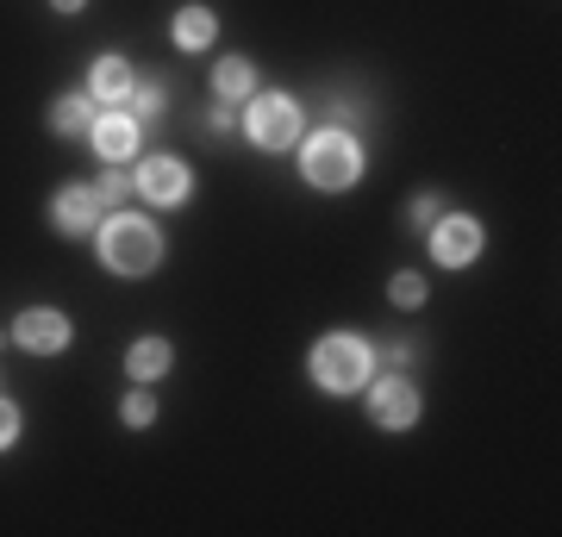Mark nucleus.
<instances>
[{"label": "nucleus", "instance_id": "obj_1", "mask_svg": "<svg viewBox=\"0 0 562 537\" xmlns=\"http://www.w3.org/2000/svg\"><path fill=\"white\" fill-rule=\"evenodd\" d=\"M101 262L113 276H150L162 262V232L144 213H106L101 220Z\"/></svg>", "mask_w": 562, "mask_h": 537}, {"label": "nucleus", "instance_id": "obj_2", "mask_svg": "<svg viewBox=\"0 0 562 537\" xmlns=\"http://www.w3.org/2000/svg\"><path fill=\"white\" fill-rule=\"evenodd\" d=\"M301 176L313 181V188H325V194H344V188H357L362 181V144L344 132V125H325V132H313L301 150Z\"/></svg>", "mask_w": 562, "mask_h": 537}, {"label": "nucleus", "instance_id": "obj_3", "mask_svg": "<svg viewBox=\"0 0 562 537\" xmlns=\"http://www.w3.org/2000/svg\"><path fill=\"white\" fill-rule=\"evenodd\" d=\"M369 376H375V350L357 332H325L313 344V381H319L325 394H357Z\"/></svg>", "mask_w": 562, "mask_h": 537}, {"label": "nucleus", "instance_id": "obj_4", "mask_svg": "<svg viewBox=\"0 0 562 537\" xmlns=\"http://www.w3.org/2000/svg\"><path fill=\"white\" fill-rule=\"evenodd\" d=\"M244 138L257 144V150H288V144H301V100L294 94L244 100Z\"/></svg>", "mask_w": 562, "mask_h": 537}, {"label": "nucleus", "instance_id": "obj_5", "mask_svg": "<svg viewBox=\"0 0 562 537\" xmlns=\"http://www.w3.org/2000/svg\"><path fill=\"white\" fill-rule=\"evenodd\" d=\"M425 238H431V262L438 269H469V262L482 257V225L469 220V213H438V220L425 225Z\"/></svg>", "mask_w": 562, "mask_h": 537}, {"label": "nucleus", "instance_id": "obj_6", "mask_svg": "<svg viewBox=\"0 0 562 537\" xmlns=\"http://www.w3.org/2000/svg\"><path fill=\"white\" fill-rule=\"evenodd\" d=\"M369 418L382 425V432H406V425H419V388L394 369V376H369Z\"/></svg>", "mask_w": 562, "mask_h": 537}, {"label": "nucleus", "instance_id": "obj_7", "mask_svg": "<svg viewBox=\"0 0 562 537\" xmlns=\"http://www.w3.org/2000/svg\"><path fill=\"white\" fill-rule=\"evenodd\" d=\"M132 194L150 200V206H181V200L194 194V176H188V163L176 157H144L132 169Z\"/></svg>", "mask_w": 562, "mask_h": 537}, {"label": "nucleus", "instance_id": "obj_8", "mask_svg": "<svg viewBox=\"0 0 562 537\" xmlns=\"http://www.w3.org/2000/svg\"><path fill=\"white\" fill-rule=\"evenodd\" d=\"M13 344L32 350V357H57V350H69V318L57 306H25L13 318Z\"/></svg>", "mask_w": 562, "mask_h": 537}, {"label": "nucleus", "instance_id": "obj_9", "mask_svg": "<svg viewBox=\"0 0 562 537\" xmlns=\"http://www.w3.org/2000/svg\"><path fill=\"white\" fill-rule=\"evenodd\" d=\"M101 194H94V181H69L57 200H50V220H57L63 238H81V232H94L101 225Z\"/></svg>", "mask_w": 562, "mask_h": 537}, {"label": "nucleus", "instance_id": "obj_10", "mask_svg": "<svg viewBox=\"0 0 562 537\" xmlns=\"http://www.w3.org/2000/svg\"><path fill=\"white\" fill-rule=\"evenodd\" d=\"M94 150H101L106 163H132V150H138V120L125 113V107H106V113H94Z\"/></svg>", "mask_w": 562, "mask_h": 537}, {"label": "nucleus", "instance_id": "obj_11", "mask_svg": "<svg viewBox=\"0 0 562 537\" xmlns=\"http://www.w3.org/2000/svg\"><path fill=\"white\" fill-rule=\"evenodd\" d=\"M125 94H132V63L125 57H101L88 69V100L94 107H125Z\"/></svg>", "mask_w": 562, "mask_h": 537}, {"label": "nucleus", "instance_id": "obj_12", "mask_svg": "<svg viewBox=\"0 0 562 537\" xmlns=\"http://www.w3.org/2000/svg\"><path fill=\"white\" fill-rule=\"evenodd\" d=\"M94 113H101V107L88 94H63L57 107H50V132H57V138H88V132H94Z\"/></svg>", "mask_w": 562, "mask_h": 537}, {"label": "nucleus", "instance_id": "obj_13", "mask_svg": "<svg viewBox=\"0 0 562 537\" xmlns=\"http://www.w3.org/2000/svg\"><path fill=\"white\" fill-rule=\"evenodd\" d=\"M213 94H220V100H232V107H238V100H250V94H257V69H250L244 57L213 63Z\"/></svg>", "mask_w": 562, "mask_h": 537}, {"label": "nucleus", "instance_id": "obj_14", "mask_svg": "<svg viewBox=\"0 0 562 537\" xmlns=\"http://www.w3.org/2000/svg\"><path fill=\"white\" fill-rule=\"evenodd\" d=\"M169 344L162 338H138L132 350H125V369H132V381H157V376H169Z\"/></svg>", "mask_w": 562, "mask_h": 537}, {"label": "nucleus", "instance_id": "obj_15", "mask_svg": "<svg viewBox=\"0 0 562 537\" xmlns=\"http://www.w3.org/2000/svg\"><path fill=\"white\" fill-rule=\"evenodd\" d=\"M213 32H220V20H213L206 7H181V13H176V44H181V51H206Z\"/></svg>", "mask_w": 562, "mask_h": 537}, {"label": "nucleus", "instance_id": "obj_16", "mask_svg": "<svg viewBox=\"0 0 562 537\" xmlns=\"http://www.w3.org/2000/svg\"><path fill=\"white\" fill-rule=\"evenodd\" d=\"M162 107V76H132V94H125V113H132V120H150V113H157Z\"/></svg>", "mask_w": 562, "mask_h": 537}, {"label": "nucleus", "instance_id": "obj_17", "mask_svg": "<svg viewBox=\"0 0 562 537\" xmlns=\"http://www.w3.org/2000/svg\"><path fill=\"white\" fill-rule=\"evenodd\" d=\"M94 194H101V206H120L125 194H132V169H120V163H106L101 181H94Z\"/></svg>", "mask_w": 562, "mask_h": 537}, {"label": "nucleus", "instance_id": "obj_18", "mask_svg": "<svg viewBox=\"0 0 562 537\" xmlns=\"http://www.w3.org/2000/svg\"><path fill=\"white\" fill-rule=\"evenodd\" d=\"M387 300H394V306H419V300H425V276L401 269V276L387 281Z\"/></svg>", "mask_w": 562, "mask_h": 537}, {"label": "nucleus", "instance_id": "obj_19", "mask_svg": "<svg viewBox=\"0 0 562 537\" xmlns=\"http://www.w3.org/2000/svg\"><path fill=\"white\" fill-rule=\"evenodd\" d=\"M120 418H125V425H132V432H144V425L157 418V400H150V394H125Z\"/></svg>", "mask_w": 562, "mask_h": 537}, {"label": "nucleus", "instance_id": "obj_20", "mask_svg": "<svg viewBox=\"0 0 562 537\" xmlns=\"http://www.w3.org/2000/svg\"><path fill=\"white\" fill-rule=\"evenodd\" d=\"M13 438H20V406H13V400L0 394V450H7Z\"/></svg>", "mask_w": 562, "mask_h": 537}, {"label": "nucleus", "instance_id": "obj_21", "mask_svg": "<svg viewBox=\"0 0 562 537\" xmlns=\"http://www.w3.org/2000/svg\"><path fill=\"white\" fill-rule=\"evenodd\" d=\"M438 213H443V200H438V194H419V200H413V225H419V232L438 220Z\"/></svg>", "mask_w": 562, "mask_h": 537}, {"label": "nucleus", "instance_id": "obj_22", "mask_svg": "<svg viewBox=\"0 0 562 537\" xmlns=\"http://www.w3.org/2000/svg\"><path fill=\"white\" fill-rule=\"evenodd\" d=\"M206 125H213V132H232V125H238V107H232V100H220V107L206 113Z\"/></svg>", "mask_w": 562, "mask_h": 537}, {"label": "nucleus", "instance_id": "obj_23", "mask_svg": "<svg viewBox=\"0 0 562 537\" xmlns=\"http://www.w3.org/2000/svg\"><path fill=\"white\" fill-rule=\"evenodd\" d=\"M50 7H57V13H81V7H88V0H50Z\"/></svg>", "mask_w": 562, "mask_h": 537}]
</instances>
